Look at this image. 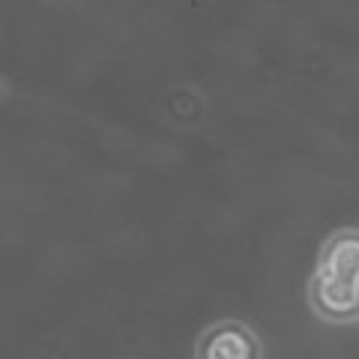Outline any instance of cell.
<instances>
[{
  "label": "cell",
  "mask_w": 359,
  "mask_h": 359,
  "mask_svg": "<svg viewBox=\"0 0 359 359\" xmlns=\"http://www.w3.org/2000/svg\"><path fill=\"white\" fill-rule=\"evenodd\" d=\"M311 297H314V306L332 320H351L359 314V287L344 285L332 276L318 273Z\"/></svg>",
  "instance_id": "cell-1"
},
{
  "label": "cell",
  "mask_w": 359,
  "mask_h": 359,
  "mask_svg": "<svg viewBox=\"0 0 359 359\" xmlns=\"http://www.w3.org/2000/svg\"><path fill=\"white\" fill-rule=\"evenodd\" d=\"M318 273L359 287V233H341V237H335L327 245V255H323V264Z\"/></svg>",
  "instance_id": "cell-2"
},
{
  "label": "cell",
  "mask_w": 359,
  "mask_h": 359,
  "mask_svg": "<svg viewBox=\"0 0 359 359\" xmlns=\"http://www.w3.org/2000/svg\"><path fill=\"white\" fill-rule=\"evenodd\" d=\"M201 359H257V344L240 327H219L204 339Z\"/></svg>",
  "instance_id": "cell-3"
}]
</instances>
